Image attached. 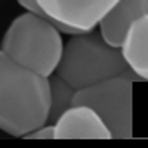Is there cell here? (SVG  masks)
Returning <instances> with one entry per match:
<instances>
[{
	"mask_svg": "<svg viewBox=\"0 0 148 148\" xmlns=\"http://www.w3.org/2000/svg\"><path fill=\"white\" fill-rule=\"evenodd\" d=\"M49 79L18 64L0 51V131L14 138L47 124Z\"/></svg>",
	"mask_w": 148,
	"mask_h": 148,
	"instance_id": "cell-1",
	"label": "cell"
},
{
	"mask_svg": "<svg viewBox=\"0 0 148 148\" xmlns=\"http://www.w3.org/2000/svg\"><path fill=\"white\" fill-rule=\"evenodd\" d=\"M56 73L77 91L120 75L139 80L125 63L120 47L110 45L94 30L71 35L64 44Z\"/></svg>",
	"mask_w": 148,
	"mask_h": 148,
	"instance_id": "cell-2",
	"label": "cell"
},
{
	"mask_svg": "<svg viewBox=\"0 0 148 148\" xmlns=\"http://www.w3.org/2000/svg\"><path fill=\"white\" fill-rule=\"evenodd\" d=\"M63 49V32L51 19L28 11L9 25L0 44L12 61L47 79L56 73Z\"/></svg>",
	"mask_w": 148,
	"mask_h": 148,
	"instance_id": "cell-3",
	"label": "cell"
},
{
	"mask_svg": "<svg viewBox=\"0 0 148 148\" xmlns=\"http://www.w3.org/2000/svg\"><path fill=\"white\" fill-rule=\"evenodd\" d=\"M73 105L91 106L112 132V138H132V79L120 75L79 89Z\"/></svg>",
	"mask_w": 148,
	"mask_h": 148,
	"instance_id": "cell-4",
	"label": "cell"
},
{
	"mask_svg": "<svg viewBox=\"0 0 148 148\" xmlns=\"http://www.w3.org/2000/svg\"><path fill=\"white\" fill-rule=\"evenodd\" d=\"M119 0H37L38 7L63 33L92 32Z\"/></svg>",
	"mask_w": 148,
	"mask_h": 148,
	"instance_id": "cell-5",
	"label": "cell"
},
{
	"mask_svg": "<svg viewBox=\"0 0 148 148\" xmlns=\"http://www.w3.org/2000/svg\"><path fill=\"white\" fill-rule=\"evenodd\" d=\"M56 139H112L101 117L86 105L70 106L56 122Z\"/></svg>",
	"mask_w": 148,
	"mask_h": 148,
	"instance_id": "cell-6",
	"label": "cell"
},
{
	"mask_svg": "<svg viewBox=\"0 0 148 148\" xmlns=\"http://www.w3.org/2000/svg\"><path fill=\"white\" fill-rule=\"evenodd\" d=\"M148 14V0H119L99 23V35L113 47H120L131 25Z\"/></svg>",
	"mask_w": 148,
	"mask_h": 148,
	"instance_id": "cell-7",
	"label": "cell"
},
{
	"mask_svg": "<svg viewBox=\"0 0 148 148\" xmlns=\"http://www.w3.org/2000/svg\"><path fill=\"white\" fill-rule=\"evenodd\" d=\"M120 51L139 80H148V14L131 25Z\"/></svg>",
	"mask_w": 148,
	"mask_h": 148,
	"instance_id": "cell-8",
	"label": "cell"
},
{
	"mask_svg": "<svg viewBox=\"0 0 148 148\" xmlns=\"http://www.w3.org/2000/svg\"><path fill=\"white\" fill-rule=\"evenodd\" d=\"M49 124H54L70 106H73V98H75L77 89L71 87L64 79H61L58 73H52L49 77Z\"/></svg>",
	"mask_w": 148,
	"mask_h": 148,
	"instance_id": "cell-9",
	"label": "cell"
},
{
	"mask_svg": "<svg viewBox=\"0 0 148 148\" xmlns=\"http://www.w3.org/2000/svg\"><path fill=\"white\" fill-rule=\"evenodd\" d=\"M25 138L26 139H54L56 138V127H54V124L47 122V124L33 129L32 132L25 134Z\"/></svg>",
	"mask_w": 148,
	"mask_h": 148,
	"instance_id": "cell-10",
	"label": "cell"
},
{
	"mask_svg": "<svg viewBox=\"0 0 148 148\" xmlns=\"http://www.w3.org/2000/svg\"><path fill=\"white\" fill-rule=\"evenodd\" d=\"M18 4H19L25 11H28V12H35V14H40V16L45 18V14L42 12V9H40L38 4H37V0H18Z\"/></svg>",
	"mask_w": 148,
	"mask_h": 148,
	"instance_id": "cell-11",
	"label": "cell"
}]
</instances>
